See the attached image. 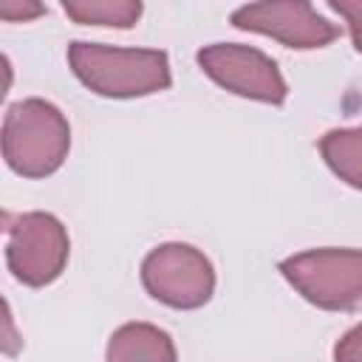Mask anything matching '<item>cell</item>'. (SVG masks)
Segmentation results:
<instances>
[{
    "instance_id": "cell-1",
    "label": "cell",
    "mask_w": 362,
    "mask_h": 362,
    "mask_svg": "<svg viewBox=\"0 0 362 362\" xmlns=\"http://www.w3.org/2000/svg\"><path fill=\"white\" fill-rule=\"evenodd\" d=\"M68 62L82 85L102 96H144L170 85V62L164 51L150 48H113L93 42H74Z\"/></svg>"
},
{
    "instance_id": "cell-2",
    "label": "cell",
    "mask_w": 362,
    "mask_h": 362,
    "mask_svg": "<svg viewBox=\"0 0 362 362\" xmlns=\"http://www.w3.org/2000/svg\"><path fill=\"white\" fill-rule=\"evenodd\" d=\"M71 144L65 116L42 99H25L8 107L3 119V156L6 164L28 178L54 173Z\"/></svg>"
},
{
    "instance_id": "cell-3",
    "label": "cell",
    "mask_w": 362,
    "mask_h": 362,
    "mask_svg": "<svg viewBox=\"0 0 362 362\" xmlns=\"http://www.w3.org/2000/svg\"><path fill=\"white\" fill-rule=\"evenodd\" d=\"M280 272L320 308L345 311L362 303V249H311L283 260Z\"/></svg>"
},
{
    "instance_id": "cell-4",
    "label": "cell",
    "mask_w": 362,
    "mask_h": 362,
    "mask_svg": "<svg viewBox=\"0 0 362 362\" xmlns=\"http://www.w3.org/2000/svg\"><path fill=\"white\" fill-rule=\"evenodd\" d=\"M6 260L25 286H45L59 277L68 260L65 226L45 212L17 215L6 226Z\"/></svg>"
},
{
    "instance_id": "cell-5",
    "label": "cell",
    "mask_w": 362,
    "mask_h": 362,
    "mask_svg": "<svg viewBox=\"0 0 362 362\" xmlns=\"http://www.w3.org/2000/svg\"><path fill=\"white\" fill-rule=\"evenodd\" d=\"M141 283L156 300L173 308H198L212 297L215 272L198 249L187 243H164L144 257Z\"/></svg>"
},
{
    "instance_id": "cell-6",
    "label": "cell",
    "mask_w": 362,
    "mask_h": 362,
    "mask_svg": "<svg viewBox=\"0 0 362 362\" xmlns=\"http://www.w3.org/2000/svg\"><path fill=\"white\" fill-rule=\"evenodd\" d=\"M198 65L204 68L209 79H215L221 88L238 96H249V99H260L272 105H280L286 99V82L274 59H269L257 48L235 45V42H215L198 51Z\"/></svg>"
},
{
    "instance_id": "cell-7",
    "label": "cell",
    "mask_w": 362,
    "mask_h": 362,
    "mask_svg": "<svg viewBox=\"0 0 362 362\" xmlns=\"http://www.w3.org/2000/svg\"><path fill=\"white\" fill-rule=\"evenodd\" d=\"M232 23L243 31L274 37L291 48H322L339 31L320 17L308 3H252L232 14Z\"/></svg>"
},
{
    "instance_id": "cell-8",
    "label": "cell",
    "mask_w": 362,
    "mask_h": 362,
    "mask_svg": "<svg viewBox=\"0 0 362 362\" xmlns=\"http://www.w3.org/2000/svg\"><path fill=\"white\" fill-rule=\"evenodd\" d=\"M107 362H175L170 334L147 322L122 325L107 342Z\"/></svg>"
},
{
    "instance_id": "cell-9",
    "label": "cell",
    "mask_w": 362,
    "mask_h": 362,
    "mask_svg": "<svg viewBox=\"0 0 362 362\" xmlns=\"http://www.w3.org/2000/svg\"><path fill=\"white\" fill-rule=\"evenodd\" d=\"M325 164L351 187L362 189V124L354 130H331L320 139Z\"/></svg>"
},
{
    "instance_id": "cell-10",
    "label": "cell",
    "mask_w": 362,
    "mask_h": 362,
    "mask_svg": "<svg viewBox=\"0 0 362 362\" xmlns=\"http://www.w3.org/2000/svg\"><path fill=\"white\" fill-rule=\"evenodd\" d=\"M62 8L76 23L116 28H130L141 14V3L133 0H65Z\"/></svg>"
},
{
    "instance_id": "cell-11",
    "label": "cell",
    "mask_w": 362,
    "mask_h": 362,
    "mask_svg": "<svg viewBox=\"0 0 362 362\" xmlns=\"http://www.w3.org/2000/svg\"><path fill=\"white\" fill-rule=\"evenodd\" d=\"M331 8L348 20L354 45H356V51H362V0H356V3H348V0H331Z\"/></svg>"
},
{
    "instance_id": "cell-12",
    "label": "cell",
    "mask_w": 362,
    "mask_h": 362,
    "mask_svg": "<svg viewBox=\"0 0 362 362\" xmlns=\"http://www.w3.org/2000/svg\"><path fill=\"white\" fill-rule=\"evenodd\" d=\"M334 362H362V322L354 325L334 348Z\"/></svg>"
},
{
    "instance_id": "cell-13",
    "label": "cell",
    "mask_w": 362,
    "mask_h": 362,
    "mask_svg": "<svg viewBox=\"0 0 362 362\" xmlns=\"http://www.w3.org/2000/svg\"><path fill=\"white\" fill-rule=\"evenodd\" d=\"M40 11H42V6H25V3L17 6V3H11V0L0 6V14H3L6 20H28V17H37Z\"/></svg>"
}]
</instances>
